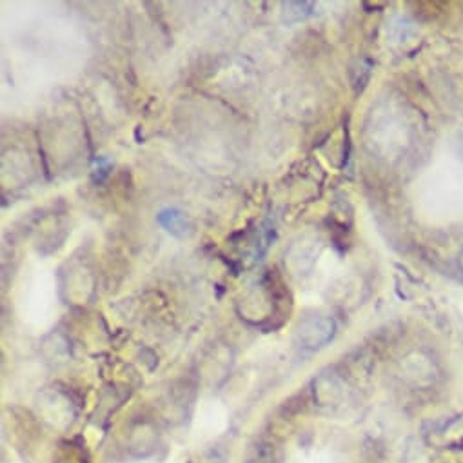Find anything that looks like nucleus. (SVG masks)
I'll list each match as a JSON object with an SVG mask.
<instances>
[{"label":"nucleus","instance_id":"1","mask_svg":"<svg viewBox=\"0 0 463 463\" xmlns=\"http://www.w3.org/2000/svg\"><path fill=\"white\" fill-rule=\"evenodd\" d=\"M332 331H334V323L331 320L314 318L300 327V337L308 343V347H320L332 337Z\"/></svg>","mask_w":463,"mask_h":463},{"label":"nucleus","instance_id":"2","mask_svg":"<svg viewBox=\"0 0 463 463\" xmlns=\"http://www.w3.org/2000/svg\"><path fill=\"white\" fill-rule=\"evenodd\" d=\"M158 224L166 231H169L175 236H185L187 233V222H185L184 215L176 209H164L158 215Z\"/></svg>","mask_w":463,"mask_h":463}]
</instances>
